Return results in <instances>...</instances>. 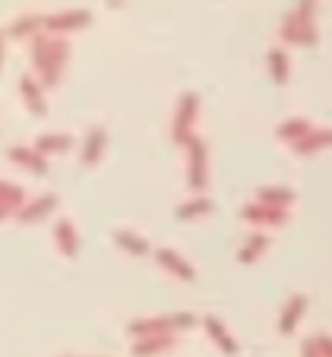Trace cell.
I'll list each match as a JSON object with an SVG mask.
<instances>
[{
	"mask_svg": "<svg viewBox=\"0 0 332 357\" xmlns=\"http://www.w3.org/2000/svg\"><path fill=\"white\" fill-rule=\"evenodd\" d=\"M301 303H304V301H294L292 307H288V319H285V323H282V329H285V332H288V329H292V326H294V319H298V307H301Z\"/></svg>",
	"mask_w": 332,
	"mask_h": 357,
	"instance_id": "obj_2",
	"label": "cell"
},
{
	"mask_svg": "<svg viewBox=\"0 0 332 357\" xmlns=\"http://www.w3.org/2000/svg\"><path fill=\"white\" fill-rule=\"evenodd\" d=\"M57 234H61L63 250H67V253H73V250H76V243H73V228H70V225H61V228H57Z\"/></svg>",
	"mask_w": 332,
	"mask_h": 357,
	"instance_id": "obj_1",
	"label": "cell"
}]
</instances>
